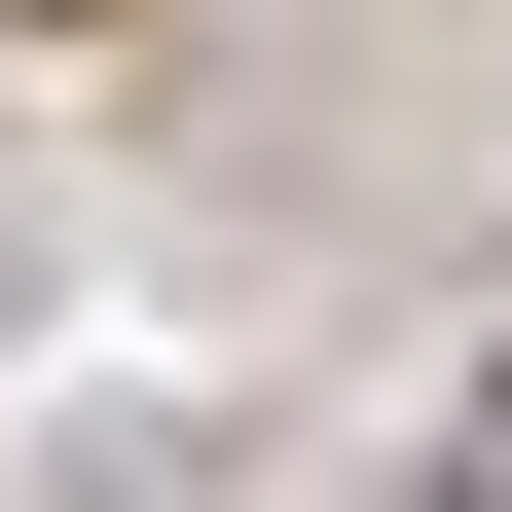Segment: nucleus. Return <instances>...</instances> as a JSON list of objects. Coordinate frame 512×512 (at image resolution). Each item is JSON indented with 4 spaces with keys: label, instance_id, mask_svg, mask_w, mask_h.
Returning a JSON list of instances; mask_svg holds the SVG:
<instances>
[]
</instances>
